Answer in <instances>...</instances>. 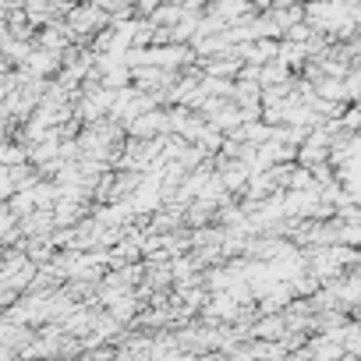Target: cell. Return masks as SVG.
<instances>
[{
  "label": "cell",
  "instance_id": "1",
  "mask_svg": "<svg viewBox=\"0 0 361 361\" xmlns=\"http://www.w3.org/2000/svg\"><path fill=\"white\" fill-rule=\"evenodd\" d=\"M336 124H340V128H347V131H361V106H350Z\"/></svg>",
  "mask_w": 361,
  "mask_h": 361
}]
</instances>
